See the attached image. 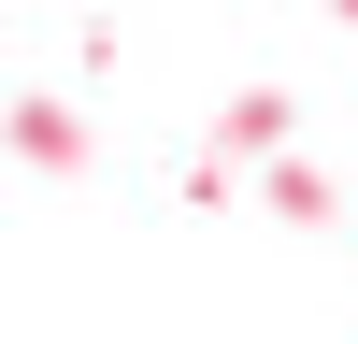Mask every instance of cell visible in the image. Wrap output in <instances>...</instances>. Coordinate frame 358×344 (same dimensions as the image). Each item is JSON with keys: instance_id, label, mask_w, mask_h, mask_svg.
I'll use <instances>...</instances> for the list:
<instances>
[{"instance_id": "1", "label": "cell", "mask_w": 358, "mask_h": 344, "mask_svg": "<svg viewBox=\"0 0 358 344\" xmlns=\"http://www.w3.org/2000/svg\"><path fill=\"white\" fill-rule=\"evenodd\" d=\"M215 129H229V143H287V101H273V86H244V101H229Z\"/></svg>"}]
</instances>
